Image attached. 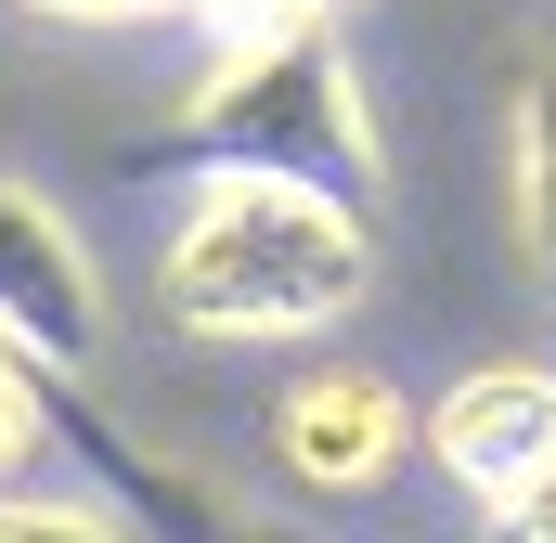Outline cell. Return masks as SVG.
Listing matches in <instances>:
<instances>
[{"instance_id":"9c48e42d","label":"cell","mask_w":556,"mask_h":543,"mask_svg":"<svg viewBox=\"0 0 556 543\" xmlns=\"http://www.w3.org/2000/svg\"><path fill=\"white\" fill-rule=\"evenodd\" d=\"M0 543H130V518L78 505V492H39V479H0Z\"/></svg>"},{"instance_id":"6da1fadb","label":"cell","mask_w":556,"mask_h":543,"mask_svg":"<svg viewBox=\"0 0 556 543\" xmlns=\"http://www.w3.org/2000/svg\"><path fill=\"white\" fill-rule=\"evenodd\" d=\"M363 298H376V207L337 181H285V168H194L155 247L168 337H207V350L337 337Z\"/></svg>"},{"instance_id":"7a4b0ae2","label":"cell","mask_w":556,"mask_h":543,"mask_svg":"<svg viewBox=\"0 0 556 543\" xmlns=\"http://www.w3.org/2000/svg\"><path fill=\"white\" fill-rule=\"evenodd\" d=\"M168 168H285V181H337V194H389V130H376V91L350 65V26L273 0L260 26L207 39V78L168 104Z\"/></svg>"},{"instance_id":"30bf717a","label":"cell","mask_w":556,"mask_h":543,"mask_svg":"<svg viewBox=\"0 0 556 543\" xmlns=\"http://www.w3.org/2000/svg\"><path fill=\"white\" fill-rule=\"evenodd\" d=\"M479 531H492V543H556V453L531 466V479H505V492L479 505Z\"/></svg>"},{"instance_id":"52a82bcc","label":"cell","mask_w":556,"mask_h":543,"mask_svg":"<svg viewBox=\"0 0 556 543\" xmlns=\"http://www.w3.org/2000/svg\"><path fill=\"white\" fill-rule=\"evenodd\" d=\"M518 260L556 311V52H531L518 78Z\"/></svg>"},{"instance_id":"5b68a950","label":"cell","mask_w":556,"mask_h":543,"mask_svg":"<svg viewBox=\"0 0 556 543\" xmlns=\"http://www.w3.org/2000/svg\"><path fill=\"white\" fill-rule=\"evenodd\" d=\"M273 453H285V479H311V492H376L415 453V402L376 363H311V376H285V402H273Z\"/></svg>"},{"instance_id":"3957f363","label":"cell","mask_w":556,"mask_h":543,"mask_svg":"<svg viewBox=\"0 0 556 543\" xmlns=\"http://www.w3.org/2000/svg\"><path fill=\"white\" fill-rule=\"evenodd\" d=\"M104 337H117V298H104L91 233L39 181H0V350L26 376H52V389H91Z\"/></svg>"},{"instance_id":"8fae6325","label":"cell","mask_w":556,"mask_h":543,"mask_svg":"<svg viewBox=\"0 0 556 543\" xmlns=\"http://www.w3.org/2000/svg\"><path fill=\"white\" fill-rule=\"evenodd\" d=\"M26 13H52V26H168L194 0H26Z\"/></svg>"},{"instance_id":"8992f818","label":"cell","mask_w":556,"mask_h":543,"mask_svg":"<svg viewBox=\"0 0 556 543\" xmlns=\"http://www.w3.org/2000/svg\"><path fill=\"white\" fill-rule=\"evenodd\" d=\"M65 440L104 466V492H117V518H130V543H273L207 466H168L155 440H130L117 414L91 402V389H65Z\"/></svg>"},{"instance_id":"7c38bea8","label":"cell","mask_w":556,"mask_h":543,"mask_svg":"<svg viewBox=\"0 0 556 543\" xmlns=\"http://www.w3.org/2000/svg\"><path fill=\"white\" fill-rule=\"evenodd\" d=\"M311 13H363V0H311Z\"/></svg>"},{"instance_id":"ba28073f","label":"cell","mask_w":556,"mask_h":543,"mask_svg":"<svg viewBox=\"0 0 556 543\" xmlns=\"http://www.w3.org/2000/svg\"><path fill=\"white\" fill-rule=\"evenodd\" d=\"M52 453H65V389L0 350V479H39Z\"/></svg>"},{"instance_id":"277c9868","label":"cell","mask_w":556,"mask_h":543,"mask_svg":"<svg viewBox=\"0 0 556 543\" xmlns=\"http://www.w3.org/2000/svg\"><path fill=\"white\" fill-rule=\"evenodd\" d=\"M427 466L466 492V505H492L505 479H531L556 453V363H531V350H505V363H466L440 402H427Z\"/></svg>"}]
</instances>
